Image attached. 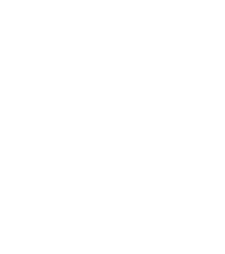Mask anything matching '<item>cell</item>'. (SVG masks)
<instances>
[]
</instances>
